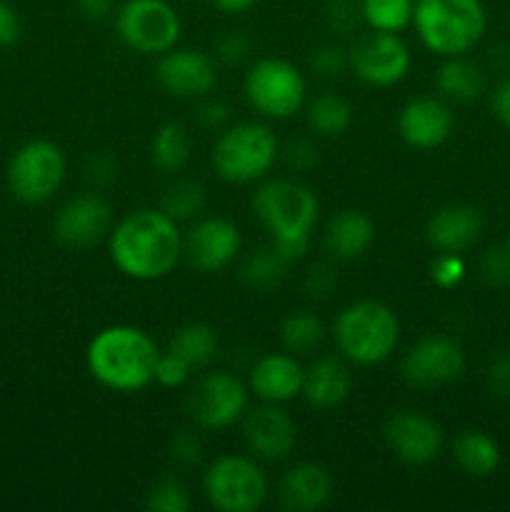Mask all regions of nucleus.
<instances>
[{
    "label": "nucleus",
    "instance_id": "obj_1",
    "mask_svg": "<svg viewBox=\"0 0 510 512\" xmlns=\"http://www.w3.org/2000/svg\"><path fill=\"white\" fill-rule=\"evenodd\" d=\"M110 260L133 280H163L183 260V233L163 210H135L110 230Z\"/></svg>",
    "mask_w": 510,
    "mask_h": 512
},
{
    "label": "nucleus",
    "instance_id": "obj_2",
    "mask_svg": "<svg viewBox=\"0 0 510 512\" xmlns=\"http://www.w3.org/2000/svg\"><path fill=\"white\" fill-rule=\"evenodd\" d=\"M160 350L145 330L110 325L88 345L85 363L90 375L113 393H140L155 380Z\"/></svg>",
    "mask_w": 510,
    "mask_h": 512
},
{
    "label": "nucleus",
    "instance_id": "obj_3",
    "mask_svg": "<svg viewBox=\"0 0 510 512\" xmlns=\"http://www.w3.org/2000/svg\"><path fill=\"white\" fill-rule=\"evenodd\" d=\"M413 25L425 48L455 58L480 43L488 18L480 0H415Z\"/></svg>",
    "mask_w": 510,
    "mask_h": 512
},
{
    "label": "nucleus",
    "instance_id": "obj_4",
    "mask_svg": "<svg viewBox=\"0 0 510 512\" xmlns=\"http://www.w3.org/2000/svg\"><path fill=\"white\" fill-rule=\"evenodd\" d=\"M335 345L355 365H380L395 353L400 323L388 305L358 300L338 313L333 323Z\"/></svg>",
    "mask_w": 510,
    "mask_h": 512
},
{
    "label": "nucleus",
    "instance_id": "obj_5",
    "mask_svg": "<svg viewBox=\"0 0 510 512\" xmlns=\"http://www.w3.org/2000/svg\"><path fill=\"white\" fill-rule=\"evenodd\" d=\"M280 155V143L263 123H238L225 128L213 145V168L225 183L245 185L263 180Z\"/></svg>",
    "mask_w": 510,
    "mask_h": 512
},
{
    "label": "nucleus",
    "instance_id": "obj_6",
    "mask_svg": "<svg viewBox=\"0 0 510 512\" xmlns=\"http://www.w3.org/2000/svg\"><path fill=\"white\" fill-rule=\"evenodd\" d=\"M253 210L273 243L310 240L318 220V198L313 190L295 180H268L253 195Z\"/></svg>",
    "mask_w": 510,
    "mask_h": 512
},
{
    "label": "nucleus",
    "instance_id": "obj_7",
    "mask_svg": "<svg viewBox=\"0 0 510 512\" xmlns=\"http://www.w3.org/2000/svg\"><path fill=\"white\" fill-rule=\"evenodd\" d=\"M65 155L53 140H30L20 145L10 158L5 180L15 200L40 205L53 198L65 180Z\"/></svg>",
    "mask_w": 510,
    "mask_h": 512
},
{
    "label": "nucleus",
    "instance_id": "obj_8",
    "mask_svg": "<svg viewBox=\"0 0 510 512\" xmlns=\"http://www.w3.org/2000/svg\"><path fill=\"white\" fill-rule=\"evenodd\" d=\"M203 493L220 512H255L268 498V478L253 458L223 455L205 470Z\"/></svg>",
    "mask_w": 510,
    "mask_h": 512
},
{
    "label": "nucleus",
    "instance_id": "obj_9",
    "mask_svg": "<svg viewBox=\"0 0 510 512\" xmlns=\"http://www.w3.org/2000/svg\"><path fill=\"white\" fill-rule=\"evenodd\" d=\"M245 98L250 108L270 120H288L305 103V78L283 58H263L245 75Z\"/></svg>",
    "mask_w": 510,
    "mask_h": 512
},
{
    "label": "nucleus",
    "instance_id": "obj_10",
    "mask_svg": "<svg viewBox=\"0 0 510 512\" xmlns=\"http://www.w3.org/2000/svg\"><path fill=\"white\" fill-rule=\"evenodd\" d=\"M118 38L140 55H163L180 40V15L168 0H125L115 15Z\"/></svg>",
    "mask_w": 510,
    "mask_h": 512
},
{
    "label": "nucleus",
    "instance_id": "obj_11",
    "mask_svg": "<svg viewBox=\"0 0 510 512\" xmlns=\"http://www.w3.org/2000/svg\"><path fill=\"white\" fill-rule=\"evenodd\" d=\"M348 68L363 83L388 88L400 83L410 70V50L398 33L370 30L355 38L348 50Z\"/></svg>",
    "mask_w": 510,
    "mask_h": 512
},
{
    "label": "nucleus",
    "instance_id": "obj_12",
    "mask_svg": "<svg viewBox=\"0 0 510 512\" xmlns=\"http://www.w3.org/2000/svg\"><path fill=\"white\" fill-rule=\"evenodd\" d=\"M190 413L203 430L230 428L248 413V388L223 370L200 375L190 390Z\"/></svg>",
    "mask_w": 510,
    "mask_h": 512
},
{
    "label": "nucleus",
    "instance_id": "obj_13",
    "mask_svg": "<svg viewBox=\"0 0 510 512\" xmlns=\"http://www.w3.org/2000/svg\"><path fill=\"white\" fill-rule=\"evenodd\" d=\"M465 368V353L460 343L448 335H425L405 353L400 373L413 388H440L460 378Z\"/></svg>",
    "mask_w": 510,
    "mask_h": 512
},
{
    "label": "nucleus",
    "instance_id": "obj_14",
    "mask_svg": "<svg viewBox=\"0 0 510 512\" xmlns=\"http://www.w3.org/2000/svg\"><path fill=\"white\" fill-rule=\"evenodd\" d=\"M240 253L238 225L225 218H203L183 235V258L198 273H218Z\"/></svg>",
    "mask_w": 510,
    "mask_h": 512
},
{
    "label": "nucleus",
    "instance_id": "obj_15",
    "mask_svg": "<svg viewBox=\"0 0 510 512\" xmlns=\"http://www.w3.org/2000/svg\"><path fill=\"white\" fill-rule=\"evenodd\" d=\"M155 78L165 93L175 98H203L218 83L215 60L203 50L173 48L160 55Z\"/></svg>",
    "mask_w": 510,
    "mask_h": 512
},
{
    "label": "nucleus",
    "instance_id": "obj_16",
    "mask_svg": "<svg viewBox=\"0 0 510 512\" xmlns=\"http://www.w3.org/2000/svg\"><path fill=\"white\" fill-rule=\"evenodd\" d=\"M383 438L388 448L408 465H428L443 450V430L433 418L403 410L385 420Z\"/></svg>",
    "mask_w": 510,
    "mask_h": 512
},
{
    "label": "nucleus",
    "instance_id": "obj_17",
    "mask_svg": "<svg viewBox=\"0 0 510 512\" xmlns=\"http://www.w3.org/2000/svg\"><path fill=\"white\" fill-rule=\"evenodd\" d=\"M113 213L100 195L83 193L60 205L53 220L55 238L70 248H90L110 233Z\"/></svg>",
    "mask_w": 510,
    "mask_h": 512
},
{
    "label": "nucleus",
    "instance_id": "obj_18",
    "mask_svg": "<svg viewBox=\"0 0 510 512\" xmlns=\"http://www.w3.org/2000/svg\"><path fill=\"white\" fill-rule=\"evenodd\" d=\"M243 438L255 458L278 463V460H285L293 453L295 440H298V428H295L293 418L280 405L265 403L245 415Z\"/></svg>",
    "mask_w": 510,
    "mask_h": 512
},
{
    "label": "nucleus",
    "instance_id": "obj_19",
    "mask_svg": "<svg viewBox=\"0 0 510 512\" xmlns=\"http://www.w3.org/2000/svg\"><path fill=\"white\" fill-rule=\"evenodd\" d=\"M398 133L410 148H438L453 133V110L440 98L410 100L398 115Z\"/></svg>",
    "mask_w": 510,
    "mask_h": 512
},
{
    "label": "nucleus",
    "instance_id": "obj_20",
    "mask_svg": "<svg viewBox=\"0 0 510 512\" xmlns=\"http://www.w3.org/2000/svg\"><path fill=\"white\" fill-rule=\"evenodd\" d=\"M303 365L293 353H270L250 370V393L263 403H288L303 393Z\"/></svg>",
    "mask_w": 510,
    "mask_h": 512
},
{
    "label": "nucleus",
    "instance_id": "obj_21",
    "mask_svg": "<svg viewBox=\"0 0 510 512\" xmlns=\"http://www.w3.org/2000/svg\"><path fill=\"white\" fill-rule=\"evenodd\" d=\"M483 233V215L473 205H445L428 220V243L438 253H463Z\"/></svg>",
    "mask_w": 510,
    "mask_h": 512
},
{
    "label": "nucleus",
    "instance_id": "obj_22",
    "mask_svg": "<svg viewBox=\"0 0 510 512\" xmlns=\"http://www.w3.org/2000/svg\"><path fill=\"white\" fill-rule=\"evenodd\" d=\"M333 493V478L323 465L300 463L280 480V505L290 512L320 510Z\"/></svg>",
    "mask_w": 510,
    "mask_h": 512
},
{
    "label": "nucleus",
    "instance_id": "obj_23",
    "mask_svg": "<svg viewBox=\"0 0 510 512\" xmlns=\"http://www.w3.org/2000/svg\"><path fill=\"white\" fill-rule=\"evenodd\" d=\"M353 390V375L340 358H318L303 375V398L318 410L338 408Z\"/></svg>",
    "mask_w": 510,
    "mask_h": 512
},
{
    "label": "nucleus",
    "instance_id": "obj_24",
    "mask_svg": "<svg viewBox=\"0 0 510 512\" xmlns=\"http://www.w3.org/2000/svg\"><path fill=\"white\" fill-rule=\"evenodd\" d=\"M375 240V223L363 210H343L325 230V250L335 260H355L368 253Z\"/></svg>",
    "mask_w": 510,
    "mask_h": 512
},
{
    "label": "nucleus",
    "instance_id": "obj_25",
    "mask_svg": "<svg viewBox=\"0 0 510 512\" xmlns=\"http://www.w3.org/2000/svg\"><path fill=\"white\" fill-rule=\"evenodd\" d=\"M438 90L455 103H470L485 90V70L465 55H455L440 65Z\"/></svg>",
    "mask_w": 510,
    "mask_h": 512
},
{
    "label": "nucleus",
    "instance_id": "obj_26",
    "mask_svg": "<svg viewBox=\"0 0 510 512\" xmlns=\"http://www.w3.org/2000/svg\"><path fill=\"white\" fill-rule=\"evenodd\" d=\"M453 458L473 478H488L500 465V448L480 430H463L453 443Z\"/></svg>",
    "mask_w": 510,
    "mask_h": 512
},
{
    "label": "nucleus",
    "instance_id": "obj_27",
    "mask_svg": "<svg viewBox=\"0 0 510 512\" xmlns=\"http://www.w3.org/2000/svg\"><path fill=\"white\" fill-rule=\"evenodd\" d=\"M168 350L185 360L190 368H208L218 355V335L205 323H188L170 338Z\"/></svg>",
    "mask_w": 510,
    "mask_h": 512
},
{
    "label": "nucleus",
    "instance_id": "obj_28",
    "mask_svg": "<svg viewBox=\"0 0 510 512\" xmlns=\"http://www.w3.org/2000/svg\"><path fill=\"white\" fill-rule=\"evenodd\" d=\"M150 155H153V163L160 170H165V173H178L190 158V135L185 130V125H160L158 133L153 135V143H150Z\"/></svg>",
    "mask_w": 510,
    "mask_h": 512
},
{
    "label": "nucleus",
    "instance_id": "obj_29",
    "mask_svg": "<svg viewBox=\"0 0 510 512\" xmlns=\"http://www.w3.org/2000/svg\"><path fill=\"white\" fill-rule=\"evenodd\" d=\"M353 123V110L345 103L340 95L323 93L308 105V125L313 133L323 135V138H333V135L345 133Z\"/></svg>",
    "mask_w": 510,
    "mask_h": 512
},
{
    "label": "nucleus",
    "instance_id": "obj_30",
    "mask_svg": "<svg viewBox=\"0 0 510 512\" xmlns=\"http://www.w3.org/2000/svg\"><path fill=\"white\" fill-rule=\"evenodd\" d=\"M325 328L313 313H293L285 318V323L280 325V343L288 353L293 355H308L323 343Z\"/></svg>",
    "mask_w": 510,
    "mask_h": 512
},
{
    "label": "nucleus",
    "instance_id": "obj_31",
    "mask_svg": "<svg viewBox=\"0 0 510 512\" xmlns=\"http://www.w3.org/2000/svg\"><path fill=\"white\" fill-rule=\"evenodd\" d=\"M413 0H360V13L370 30L400 33L413 23Z\"/></svg>",
    "mask_w": 510,
    "mask_h": 512
},
{
    "label": "nucleus",
    "instance_id": "obj_32",
    "mask_svg": "<svg viewBox=\"0 0 510 512\" xmlns=\"http://www.w3.org/2000/svg\"><path fill=\"white\" fill-rule=\"evenodd\" d=\"M285 265H288V260L275 250V245L255 250L243 265L245 285L253 290H270L283 280Z\"/></svg>",
    "mask_w": 510,
    "mask_h": 512
},
{
    "label": "nucleus",
    "instance_id": "obj_33",
    "mask_svg": "<svg viewBox=\"0 0 510 512\" xmlns=\"http://www.w3.org/2000/svg\"><path fill=\"white\" fill-rule=\"evenodd\" d=\"M205 205L203 185L195 180H175L163 195V213H168L175 223L198 215Z\"/></svg>",
    "mask_w": 510,
    "mask_h": 512
},
{
    "label": "nucleus",
    "instance_id": "obj_34",
    "mask_svg": "<svg viewBox=\"0 0 510 512\" xmlns=\"http://www.w3.org/2000/svg\"><path fill=\"white\" fill-rule=\"evenodd\" d=\"M145 508L153 512H188L190 493L178 478H163L150 488Z\"/></svg>",
    "mask_w": 510,
    "mask_h": 512
},
{
    "label": "nucleus",
    "instance_id": "obj_35",
    "mask_svg": "<svg viewBox=\"0 0 510 512\" xmlns=\"http://www.w3.org/2000/svg\"><path fill=\"white\" fill-rule=\"evenodd\" d=\"M430 278L438 288H455L465 278V260L460 258V253H440L430 265Z\"/></svg>",
    "mask_w": 510,
    "mask_h": 512
},
{
    "label": "nucleus",
    "instance_id": "obj_36",
    "mask_svg": "<svg viewBox=\"0 0 510 512\" xmlns=\"http://www.w3.org/2000/svg\"><path fill=\"white\" fill-rule=\"evenodd\" d=\"M190 370L193 368L180 355H175L173 350H165L155 365V383H160L163 388H180V385L188 383Z\"/></svg>",
    "mask_w": 510,
    "mask_h": 512
},
{
    "label": "nucleus",
    "instance_id": "obj_37",
    "mask_svg": "<svg viewBox=\"0 0 510 512\" xmlns=\"http://www.w3.org/2000/svg\"><path fill=\"white\" fill-rule=\"evenodd\" d=\"M313 68L325 78H335L348 70V53L340 50L338 45H323L313 53Z\"/></svg>",
    "mask_w": 510,
    "mask_h": 512
},
{
    "label": "nucleus",
    "instance_id": "obj_38",
    "mask_svg": "<svg viewBox=\"0 0 510 512\" xmlns=\"http://www.w3.org/2000/svg\"><path fill=\"white\" fill-rule=\"evenodd\" d=\"M200 455H203V445H200L198 435L190 433V430H180L175 433V438L170 440V458L180 465H195L200 463Z\"/></svg>",
    "mask_w": 510,
    "mask_h": 512
},
{
    "label": "nucleus",
    "instance_id": "obj_39",
    "mask_svg": "<svg viewBox=\"0 0 510 512\" xmlns=\"http://www.w3.org/2000/svg\"><path fill=\"white\" fill-rule=\"evenodd\" d=\"M483 278L490 285H503L510 280V253L505 250H488L483 258Z\"/></svg>",
    "mask_w": 510,
    "mask_h": 512
},
{
    "label": "nucleus",
    "instance_id": "obj_40",
    "mask_svg": "<svg viewBox=\"0 0 510 512\" xmlns=\"http://www.w3.org/2000/svg\"><path fill=\"white\" fill-rule=\"evenodd\" d=\"M488 388L498 398H510V353H500L488 368Z\"/></svg>",
    "mask_w": 510,
    "mask_h": 512
},
{
    "label": "nucleus",
    "instance_id": "obj_41",
    "mask_svg": "<svg viewBox=\"0 0 510 512\" xmlns=\"http://www.w3.org/2000/svg\"><path fill=\"white\" fill-rule=\"evenodd\" d=\"M20 38V15L8 0H0V48H8Z\"/></svg>",
    "mask_w": 510,
    "mask_h": 512
},
{
    "label": "nucleus",
    "instance_id": "obj_42",
    "mask_svg": "<svg viewBox=\"0 0 510 512\" xmlns=\"http://www.w3.org/2000/svg\"><path fill=\"white\" fill-rule=\"evenodd\" d=\"M305 285H308V293L313 295V298H325V295H328L335 285L333 270H330L328 265H318V268L310 270L308 283Z\"/></svg>",
    "mask_w": 510,
    "mask_h": 512
},
{
    "label": "nucleus",
    "instance_id": "obj_43",
    "mask_svg": "<svg viewBox=\"0 0 510 512\" xmlns=\"http://www.w3.org/2000/svg\"><path fill=\"white\" fill-rule=\"evenodd\" d=\"M490 105H493L495 118H498L505 128H510V78H505L503 83L495 88Z\"/></svg>",
    "mask_w": 510,
    "mask_h": 512
},
{
    "label": "nucleus",
    "instance_id": "obj_44",
    "mask_svg": "<svg viewBox=\"0 0 510 512\" xmlns=\"http://www.w3.org/2000/svg\"><path fill=\"white\" fill-rule=\"evenodd\" d=\"M248 38L240 33H233L228 35V38L220 43V58L228 60V63H238V60L245 58V53H248Z\"/></svg>",
    "mask_w": 510,
    "mask_h": 512
},
{
    "label": "nucleus",
    "instance_id": "obj_45",
    "mask_svg": "<svg viewBox=\"0 0 510 512\" xmlns=\"http://www.w3.org/2000/svg\"><path fill=\"white\" fill-rule=\"evenodd\" d=\"M78 3V10L88 20H103L113 13L115 0H75Z\"/></svg>",
    "mask_w": 510,
    "mask_h": 512
},
{
    "label": "nucleus",
    "instance_id": "obj_46",
    "mask_svg": "<svg viewBox=\"0 0 510 512\" xmlns=\"http://www.w3.org/2000/svg\"><path fill=\"white\" fill-rule=\"evenodd\" d=\"M315 158H318V155H315L313 145L305 143V140H298V143H293L288 148V160L295 168H310V165L315 163Z\"/></svg>",
    "mask_w": 510,
    "mask_h": 512
},
{
    "label": "nucleus",
    "instance_id": "obj_47",
    "mask_svg": "<svg viewBox=\"0 0 510 512\" xmlns=\"http://www.w3.org/2000/svg\"><path fill=\"white\" fill-rule=\"evenodd\" d=\"M200 123L208 125V128H215V125L223 123L228 118V108L223 103H205L200 105V113H198Z\"/></svg>",
    "mask_w": 510,
    "mask_h": 512
},
{
    "label": "nucleus",
    "instance_id": "obj_48",
    "mask_svg": "<svg viewBox=\"0 0 510 512\" xmlns=\"http://www.w3.org/2000/svg\"><path fill=\"white\" fill-rule=\"evenodd\" d=\"M210 3L218 10H223V13H243V10L253 8L258 0H210Z\"/></svg>",
    "mask_w": 510,
    "mask_h": 512
},
{
    "label": "nucleus",
    "instance_id": "obj_49",
    "mask_svg": "<svg viewBox=\"0 0 510 512\" xmlns=\"http://www.w3.org/2000/svg\"><path fill=\"white\" fill-rule=\"evenodd\" d=\"M508 253H510V243H508Z\"/></svg>",
    "mask_w": 510,
    "mask_h": 512
}]
</instances>
